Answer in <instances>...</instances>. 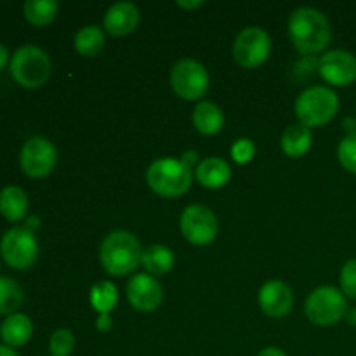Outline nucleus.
Returning a JSON list of instances; mask_svg holds the SVG:
<instances>
[{
	"label": "nucleus",
	"instance_id": "1",
	"mask_svg": "<svg viewBox=\"0 0 356 356\" xmlns=\"http://www.w3.org/2000/svg\"><path fill=\"white\" fill-rule=\"evenodd\" d=\"M289 35L301 54H318L332 40V28L325 14L313 7H299L291 14Z\"/></svg>",
	"mask_w": 356,
	"mask_h": 356
},
{
	"label": "nucleus",
	"instance_id": "2",
	"mask_svg": "<svg viewBox=\"0 0 356 356\" xmlns=\"http://www.w3.org/2000/svg\"><path fill=\"white\" fill-rule=\"evenodd\" d=\"M143 249L139 240L131 232L110 233L103 240L99 249V259L106 273L113 277L129 275L141 264Z\"/></svg>",
	"mask_w": 356,
	"mask_h": 356
},
{
	"label": "nucleus",
	"instance_id": "3",
	"mask_svg": "<svg viewBox=\"0 0 356 356\" xmlns=\"http://www.w3.org/2000/svg\"><path fill=\"white\" fill-rule=\"evenodd\" d=\"M339 97L330 87L315 86L301 92L296 101V115L299 124L306 127H322L336 117Z\"/></svg>",
	"mask_w": 356,
	"mask_h": 356
},
{
	"label": "nucleus",
	"instance_id": "4",
	"mask_svg": "<svg viewBox=\"0 0 356 356\" xmlns=\"http://www.w3.org/2000/svg\"><path fill=\"white\" fill-rule=\"evenodd\" d=\"M146 181L160 197L176 198L190 190L191 169L177 159H160L148 167Z\"/></svg>",
	"mask_w": 356,
	"mask_h": 356
},
{
	"label": "nucleus",
	"instance_id": "5",
	"mask_svg": "<svg viewBox=\"0 0 356 356\" xmlns=\"http://www.w3.org/2000/svg\"><path fill=\"white\" fill-rule=\"evenodd\" d=\"M10 73L19 86L37 89L44 86L51 76V59L40 47L24 45L14 52Z\"/></svg>",
	"mask_w": 356,
	"mask_h": 356
},
{
	"label": "nucleus",
	"instance_id": "6",
	"mask_svg": "<svg viewBox=\"0 0 356 356\" xmlns=\"http://www.w3.org/2000/svg\"><path fill=\"white\" fill-rule=\"evenodd\" d=\"M305 313L308 320L315 325L327 327L334 325L339 320H343L348 313L346 296L336 287L323 285V287L315 289L308 296Z\"/></svg>",
	"mask_w": 356,
	"mask_h": 356
},
{
	"label": "nucleus",
	"instance_id": "7",
	"mask_svg": "<svg viewBox=\"0 0 356 356\" xmlns=\"http://www.w3.org/2000/svg\"><path fill=\"white\" fill-rule=\"evenodd\" d=\"M0 252L3 261L14 270H26L35 263L38 254V243L35 233L24 226H14L3 233L0 240Z\"/></svg>",
	"mask_w": 356,
	"mask_h": 356
},
{
	"label": "nucleus",
	"instance_id": "8",
	"mask_svg": "<svg viewBox=\"0 0 356 356\" xmlns=\"http://www.w3.org/2000/svg\"><path fill=\"white\" fill-rule=\"evenodd\" d=\"M170 86L183 99H200L209 90V73L202 63L188 58L181 59L170 70Z\"/></svg>",
	"mask_w": 356,
	"mask_h": 356
},
{
	"label": "nucleus",
	"instance_id": "9",
	"mask_svg": "<svg viewBox=\"0 0 356 356\" xmlns=\"http://www.w3.org/2000/svg\"><path fill=\"white\" fill-rule=\"evenodd\" d=\"M179 225L183 236L193 245H207L218 236V218L205 205H188L181 214Z\"/></svg>",
	"mask_w": 356,
	"mask_h": 356
},
{
	"label": "nucleus",
	"instance_id": "10",
	"mask_svg": "<svg viewBox=\"0 0 356 356\" xmlns=\"http://www.w3.org/2000/svg\"><path fill=\"white\" fill-rule=\"evenodd\" d=\"M271 52V40L259 26L243 28L233 42V58L243 68L263 65Z\"/></svg>",
	"mask_w": 356,
	"mask_h": 356
},
{
	"label": "nucleus",
	"instance_id": "11",
	"mask_svg": "<svg viewBox=\"0 0 356 356\" xmlns=\"http://www.w3.org/2000/svg\"><path fill=\"white\" fill-rule=\"evenodd\" d=\"M21 169L30 177H45L52 172L58 160V149L42 136L30 138L21 149Z\"/></svg>",
	"mask_w": 356,
	"mask_h": 356
},
{
	"label": "nucleus",
	"instance_id": "12",
	"mask_svg": "<svg viewBox=\"0 0 356 356\" xmlns=\"http://www.w3.org/2000/svg\"><path fill=\"white\" fill-rule=\"evenodd\" d=\"M318 72L322 79L332 86H351L356 82V56L344 49L327 52L320 58Z\"/></svg>",
	"mask_w": 356,
	"mask_h": 356
},
{
	"label": "nucleus",
	"instance_id": "13",
	"mask_svg": "<svg viewBox=\"0 0 356 356\" xmlns=\"http://www.w3.org/2000/svg\"><path fill=\"white\" fill-rule=\"evenodd\" d=\"M127 299L139 312H153L162 305V285L148 273H138L127 284Z\"/></svg>",
	"mask_w": 356,
	"mask_h": 356
},
{
	"label": "nucleus",
	"instance_id": "14",
	"mask_svg": "<svg viewBox=\"0 0 356 356\" xmlns=\"http://www.w3.org/2000/svg\"><path fill=\"white\" fill-rule=\"evenodd\" d=\"M259 306L271 318H282L289 315L294 302L291 287L280 280H271L264 284L259 291Z\"/></svg>",
	"mask_w": 356,
	"mask_h": 356
},
{
	"label": "nucleus",
	"instance_id": "15",
	"mask_svg": "<svg viewBox=\"0 0 356 356\" xmlns=\"http://www.w3.org/2000/svg\"><path fill=\"white\" fill-rule=\"evenodd\" d=\"M139 24V9L132 2H117L104 14V28L110 35L124 37Z\"/></svg>",
	"mask_w": 356,
	"mask_h": 356
},
{
	"label": "nucleus",
	"instance_id": "16",
	"mask_svg": "<svg viewBox=\"0 0 356 356\" xmlns=\"http://www.w3.org/2000/svg\"><path fill=\"white\" fill-rule=\"evenodd\" d=\"M232 179V167L228 162L218 156H211V159L204 160L198 163L197 167V181L205 188L211 190H218L228 184Z\"/></svg>",
	"mask_w": 356,
	"mask_h": 356
},
{
	"label": "nucleus",
	"instance_id": "17",
	"mask_svg": "<svg viewBox=\"0 0 356 356\" xmlns=\"http://www.w3.org/2000/svg\"><path fill=\"white\" fill-rule=\"evenodd\" d=\"M312 129L302 124H294L285 129L282 136V149L291 159H301L312 148Z\"/></svg>",
	"mask_w": 356,
	"mask_h": 356
},
{
	"label": "nucleus",
	"instance_id": "18",
	"mask_svg": "<svg viewBox=\"0 0 356 356\" xmlns=\"http://www.w3.org/2000/svg\"><path fill=\"white\" fill-rule=\"evenodd\" d=\"M31 332H33L31 320L23 313H14V315L7 316L0 329V336L10 348H19L26 344L30 341Z\"/></svg>",
	"mask_w": 356,
	"mask_h": 356
},
{
	"label": "nucleus",
	"instance_id": "19",
	"mask_svg": "<svg viewBox=\"0 0 356 356\" xmlns=\"http://www.w3.org/2000/svg\"><path fill=\"white\" fill-rule=\"evenodd\" d=\"M193 125L198 132L205 136H214L225 125V117H222L221 108L216 106L211 101H202L197 104L193 111Z\"/></svg>",
	"mask_w": 356,
	"mask_h": 356
},
{
	"label": "nucleus",
	"instance_id": "20",
	"mask_svg": "<svg viewBox=\"0 0 356 356\" xmlns=\"http://www.w3.org/2000/svg\"><path fill=\"white\" fill-rule=\"evenodd\" d=\"M28 197L19 186H7L0 191V212L9 221H19L26 216Z\"/></svg>",
	"mask_w": 356,
	"mask_h": 356
},
{
	"label": "nucleus",
	"instance_id": "21",
	"mask_svg": "<svg viewBox=\"0 0 356 356\" xmlns=\"http://www.w3.org/2000/svg\"><path fill=\"white\" fill-rule=\"evenodd\" d=\"M141 264L148 275H165L174 266V254L165 245H149L143 250Z\"/></svg>",
	"mask_w": 356,
	"mask_h": 356
},
{
	"label": "nucleus",
	"instance_id": "22",
	"mask_svg": "<svg viewBox=\"0 0 356 356\" xmlns=\"http://www.w3.org/2000/svg\"><path fill=\"white\" fill-rule=\"evenodd\" d=\"M104 45V33L96 24L83 26L82 30L76 31L75 35V49L79 54L86 58H92L103 49Z\"/></svg>",
	"mask_w": 356,
	"mask_h": 356
},
{
	"label": "nucleus",
	"instance_id": "23",
	"mask_svg": "<svg viewBox=\"0 0 356 356\" xmlns=\"http://www.w3.org/2000/svg\"><path fill=\"white\" fill-rule=\"evenodd\" d=\"M24 17L35 26H45L52 23L58 14V2L56 0H28L23 6Z\"/></svg>",
	"mask_w": 356,
	"mask_h": 356
},
{
	"label": "nucleus",
	"instance_id": "24",
	"mask_svg": "<svg viewBox=\"0 0 356 356\" xmlns=\"http://www.w3.org/2000/svg\"><path fill=\"white\" fill-rule=\"evenodd\" d=\"M23 305V291L14 280L0 277V315H14Z\"/></svg>",
	"mask_w": 356,
	"mask_h": 356
},
{
	"label": "nucleus",
	"instance_id": "25",
	"mask_svg": "<svg viewBox=\"0 0 356 356\" xmlns=\"http://www.w3.org/2000/svg\"><path fill=\"white\" fill-rule=\"evenodd\" d=\"M118 292L111 282H101L90 289V305L96 312L110 313L117 306Z\"/></svg>",
	"mask_w": 356,
	"mask_h": 356
},
{
	"label": "nucleus",
	"instance_id": "26",
	"mask_svg": "<svg viewBox=\"0 0 356 356\" xmlns=\"http://www.w3.org/2000/svg\"><path fill=\"white\" fill-rule=\"evenodd\" d=\"M75 348V337L68 329L56 330L49 341V350L52 356H68Z\"/></svg>",
	"mask_w": 356,
	"mask_h": 356
},
{
	"label": "nucleus",
	"instance_id": "27",
	"mask_svg": "<svg viewBox=\"0 0 356 356\" xmlns=\"http://www.w3.org/2000/svg\"><path fill=\"white\" fill-rule=\"evenodd\" d=\"M337 156H339L341 165L350 172L356 174V132L348 134L337 148Z\"/></svg>",
	"mask_w": 356,
	"mask_h": 356
},
{
	"label": "nucleus",
	"instance_id": "28",
	"mask_svg": "<svg viewBox=\"0 0 356 356\" xmlns=\"http://www.w3.org/2000/svg\"><path fill=\"white\" fill-rule=\"evenodd\" d=\"M341 292L346 298L356 299V259L348 261L341 270Z\"/></svg>",
	"mask_w": 356,
	"mask_h": 356
},
{
	"label": "nucleus",
	"instance_id": "29",
	"mask_svg": "<svg viewBox=\"0 0 356 356\" xmlns=\"http://www.w3.org/2000/svg\"><path fill=\"white\" fill-rule=\"evenodd\" d=\"M254 153H256V146L250 139L242 138L232 146V156L235 159V162L238 163H247L254 159Z\"/></svg>",
	"mask_w": 356,
	"mask_h": 356
},
{
	"label": "nucleus",
	"instance_id": "30",
	"mask_svg": "<svg viewBox=\"0 0 356 356\" xmlns=\"http://www.w3.org/2000/svg\"><path fill=\"white\" fill-rule=\"evenodd\" d=\"M111 327H113V322H111L110 313H101L99 318L96 320V329L99 332H108V330H111Z\"/></svg>",
	"mask_w": 356,
	"mask_h": 356
},
{
	"label": "nucleus",
	"instance_id": "31",
	"mask_svg": "<svg viewBox=\"0 0 356 356\" xmlns=\"http://www.w3.org/2000/svg\"><path fill=\"white\" fill-rule=\"evenodd\" d=\"M181 162H183L184 165L188 167V169H191V167H195L198 163V153L191 152V149H190V152H186L183 156H181Z\"/></svg>",
	"mask_w": 356,
	"mask_h": 356
},
{
	"label": "nucleus",
	"instance_id": "32",
	"mask_svg": "<svg viewBox=\"0 0 356 356\" xmlns=\"http://www.w3.org/2000/svg\"><path fill=\"white\" fill-rule=\"evenodd\" d=\"M177 7H183V9H198V7L204 6L202 0H193V2H184V0H177Z\"/></svg>",
	"mask_w": 356,
	"mask_h": 356
},
{
	"label": "nucleus",
	"instance_id": "33",
	"mask_svg": "<svg viewBox=\"0 0 356 356\" xmlns=\"http://www.w3.org/2000/svg\"><path fill=\"white\" fill-rule=\"evenodd\" d=\"M257 356H287V355H285L282 350H278V348H266V350L261 351Z\"/></svg>",
	"mask_w": 356,
	"mask_h": 356
},
{
	"label": "nucleus",
	"instance_id": "34",
	"mask_svg": "<svg viewBox=\"0 0 356 356\" xmlns=\"http://www.w3.org/2000/svg\"><path fill=\"white\" fill-rule=\"evenodd\" d=\"M343 125H344V131H348V134H353V132H356V120H353V118H344Z\"/></svg>",
	"mask_w": 356,
	"mask_h": 356
},
{
	"label": "nucleus",
	"instance_id": "35",
	"mask_svg": "<svg viewBox=\"0 0 356 356\" xmlns=\"http://www.w3.org/2000/svg\"><path fill=\"white\" fill-rule=\"evenodd\" d=\"M38 226H40V221H38V218H28V221H26V225H24V228L30 229L31 233H35V229H37Z\"/></svg>",
	"mask_w": 356,
	"mask_h": 356
},
{
	"label": "nucleus",
	"instance_id": "36",
	"mask_svg": "<svg viewBox=\"0 0 356 356\" xmlns=\"http://www.w3.org/2000/svg\"><path fill=\"white\" fill-rule=\"evenodd\" d=\"M7 49H6V45L3 44H0V70L3 68V66H6V63H7Z\"/></svg>",
	"mask_w": 356,
	"mask_h": 356
},
{
	"label": "nucleus",
	"instance_id": "37",
	"mask_svg": "<svg viewBox=\"0 0 356 356\" xmlns=\"http://www.w3.org/2000/svg\"><path fill=\"white\" fill-rule=\"evenodd\" d=\"M346 318H348V322L351 323V325H356V308H353V309H348Z\"/></svg>",
	"mask_w": 356,
	"mask_h": 356
},
{
	"label": "nucleus",
	"instance_id": "38",
	"mask_svg": "<svg viewBox=\"0 0 356 356\" xmlns=\"http://www.w3.org/2000/svg\"><path fill=\"white\" fill-rule=\"evenodd\" d=\"M0 356H17L16 353H14L10 348H6V346H0Z\"/></svg>",
	"mask_w": 356,
	"mask_h": 356
}]
</instances>
